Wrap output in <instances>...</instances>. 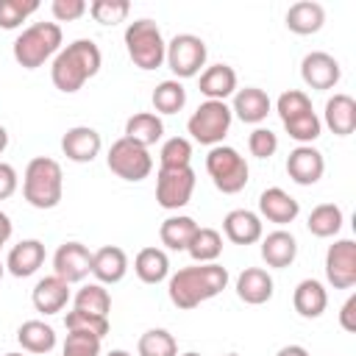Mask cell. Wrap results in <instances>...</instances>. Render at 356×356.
<instances>
[{
    "mask_svg": "<svg viewBox=\"0 0 356 356\" xmlns=\"http://www.w3.org/2000/svg\"><path fill=\"white\" fill-rule=\"evenodd\" d=\"M236 295L250 306L267 303L273 298V275L261 267H245L236 278Z\"/></svg>",
    "mask_w": 356,
    "mask_h": 356,
    "instance_id": "24",
    "label": "cell"
},
{
    "mask_svg": "<svg viewBox=\"0 0 356 356\" xmlns=\"http://www.w3.org/2000/svg\"><path fill=\"white\" fill-rule=\"evenodd\" d=\"M325 22V8L314 0H300V3H292L289 11H286V28L298 36H309V33H317Z\"/></svg>",
    "mask_w": 356,
    "mask_h": 356,
    "instance_id": "27",
    "label": "cell"
},
{
    "mask_svg": "<svg viewBox=\"0 0 356 356\" xmlns=\"http://www.w3.org/2000/svg\"><path fill=\"white\" fill-rule=\"evenodd\" d=\"M50 11H53L56 22H75L89 11V6L83 0H53Z\"/></svg>",
    "mask_w": 356,
    "mask_h": 356,
    "instance_id": "45",
    "label": "cell"
},
{
    "mask_svg": "<svg viewBox=\"0 0 356 356\" xmlns=\"http://www.w3.org/2000/svg\"><path fill=\"white\" fill-rule=\"evenodd\" d=\"M342 222H345V217H342V209L337 203H320V206H314L312 214H309V220H306L309 231L314 236H320V239L337 236L339 228H342Z\"/></svg>",
    "mask_w": 356,
    "mask_h": 356,
    "instance_id": "32",
    "label": "cell"
},
{
    "mask_svg": "<svg viewBox=\"0 0 356 356\" xmlns=\"http://www.w3.org/2000/svg\"><path fill=\"white\" fill-rule=\"evenodd\" d=\"M22 195L33 209H56L64 195V172L61 164L50 156H36L28 161L22 175Z\"/></svg>",
    "mask_w": 356,
    "mask_h": 356,
    "instance_id": "3",
    "label": "cell"
},
{
    "mask_svg": "<svg viewBox=\"0 0 356 356\" xmlns=\"http://www.w3.org/2000/svg\"><path fill=\"white\" fill-rule=\"evenodd\" d=\"M61 39L58 22H33L14 39V61L22 70H36L61 50Z\"/></svg>",
    "mask_w": 356,
    "mask_h": 356,
    "instance_id": "4",
    "label": "cell"
},
{
    "mask_svg": "<svg viewBox=\"0 0 356 356\" xmlns=\"http://www.w3.org/2000/svg\"><path fill=\"white\" fill-rule=\"evenodd\" d=\"M44 264V245L39 239H22L8 250L6 270L14 278H28Z\"/></svg>",
    "mask_w": 356,
    "mask_h": 356,
    "instance_id": "22",
    "label": "cell"
},
{
    "mask_svg": "<svg viewBox=\"0 0 356 356\" xmlns=\"http://www.w3.org/2000/svg\"><path fill=\"white\" fill-rule=\"evenodd\" d=\"M128 273V256L117 245H103L92 253V275L97 284H120Z\"/></svg>",
    "mask_w": 356,
    "mask_h": 356,
    "instance_id": "18",
    "label": "cell"
},
{
    "mask_svg": "<svg viewBox=\"0 0 356 356\" xmlns=\"http://www.w3.org/2000/svg\"><path fill=\"white\" fill-rule=\"evenodd\" d=\"M195 192V170L192 167H175L164 170L159 167L156 172V200L167 211H178L192 200Z\"/></svg>",
    "mask_w": 356,
    "mask_h": 356,
    "instance_id": "10",
    "label": "cell"
},
{
    "mask_svg": "<svg viewBox=\"0 0 356 356\" xmlns=\"http://www.w3.org/2000/svg\"><path fill=\"white\" fill-rule=\"evenodd\" d=\"M261 259L267 267H275V270L289 267L298 259V239L284 228L270 231L267 236H261Z\"/></svg>",
    "mask_w": 356,
    "mask_h": 356,
    "instance_id": "21",
    "label": "cell"
},
{
    "mask_svg": "<svg viewBox=\"0 0 356 356\" xmlns=\"http://www.w3.org/2000/svg\"><path fill=\"white\" fill-rule=\"evenodd\" d=\"M225 356H239V353H225Z\"/></svg>",
    "mask_w": 356,
    "mask_h": 356,
    "instance_id": "55",
    "label": "cell"
},
{
    "mask_svg": "<svg viewBox=\"0 0 356 356\" xmlns=\"http://www.w3.org/2000/svg\"><path fill=\"white\" fill-rule=\"evenodd\" d=\"M134 273L142 284H161L170 275V259L161 248H142L134 259Z\"/></svg>",
    "mask_w": 356,
    "mask_h": 356,
    "instance_id": "29",
    "label": "cell"
},
{
    "mask_svg": "<svg viewBox=\"0 0 356 356\" xmlns=\"http://www.w3.org/2000/svg\"><path fill=\"white\" fill-rule=\"evenodd\" d=\"M248 150L256 159H270L278 150V136L270 128H253L248 136Z\"/></svg>",
    "mask_w": 356,
    "mask_h": 356,
    "instance_id": "44",
    "label": "cell"
},
{
    "mask_svg": "<svg viewBox=\"0 0 356 356\" xmlns=\"http://www.w3.org/2000/svg\"><path fill=\"white\" fill-rule=\"evenodd\" d=\"M236 92V72L228 64H211L200 72V95L206 100H222Z\"/></svg>",
    "mask_w": 356,
    "mask_h": 356,
    "instance_id": "26",
    "label": "cell"
},
{
    "mask_svg": "<svg viewBox=\"0 0 356 356\" xmlns=\"http://www.w3.org/2000/svg\"><path fill=\"white\" fill-rule=\"evenodd\" d=\"M64 325H67V331H83V334H95L100 339L108 334V317H97L89 312H78V309L67 312Z\"/></svg>",
    "mask_w": 356,
    "mask_h": 356,
    "instance_id": "41",
    "label": "cell"
},
{
    "mask_svg": "<svg viewBox=\"0 0 356 356\" xmlns=\"http://www.w3.org/2000/svg\"><path fill=\"white\" fill-rule=\"evenodd\" d=\"M131 11V3L128 0H95L89 3V14L95 22L100 25H117V22H125Z\"/></svg>",
    "mask_w": 356,
    "mask_h": 356,
    "instance_id": "40",
    "label": "cell"
},
{
    "mask_svg": "<svg viewBox=\"0 0 356 356\" xmlns=\"http://www.w3.org/2000/svg\"><path fill=\"white\" fill-rule=\"evenodd\" d=\"M17 342L28 353H50L56 348V331L44 320H25L17 328Z\"/></svg>",
    "mask_w": 356,
    "mask_h": 356,
    "instance_id": "30",
    "label": "cell"
},
{
    "mask_svg": "<svg viewBox=\"0 0 356 356\" xmlns=\"http://www.w3.org/2000/svg\"><path fill=\"white\" fill-rule=\"evenodd\" d=\"M3 273H6V264H0V278H3Z\"/></svg>",
    "mask_w": 356,
    "mask_h": 356,
    "instance_id": "53",
    "label": "cell"
},
{
    "mask_svg": "<svg viewBox=\"0 0 356 356\" xmlns=\"http://www.w3.org/2000/svg\"><path fill=\"white\" fill-rule=\"evenodd\" d=\"M225 286H228V270L222 264H217V261H211V264H189V267H181L178 273L170 275L167 295H170L172 306L189 312V309L217 298Z\"/></svg>",
    "mask_w": 356,
    "mask_h": 356,
    "instance_id": "1",
    "label": "cell"
},
{
    "mask_svg": "<svg viewBox=\"0 0 356 356\" xmlns=\"http://www.w3.org/2000/svg\"><path fill=\"white\" fill-rule=\"evenodd\" d=\"M159 167L175 170V167H192V142L186 136H172L159 150Z\"/></svg>",
    "mask_w": 356,
    "mask_h": 356,
    "instance_id": "37",
    "label": "cell"
},
{
    "mask_svg": "<svg viewBox=\"0 0 356 356\" xmlns=\"http://www.w3.org/2000/svg\"><path fill=\"white\" fill-rule=\"evenodd\" d=\"M222 231L234 245H253L261 239L264 228H261V217L256 211L248 209H234L225 214L222 220Z\"/></svg>",
    "mask_w": 356,
    "mask_h": 356,
    "instance_id": "20",
    "label": "cell"
},
{
    "mask_svg": "<svg viewBox=\"0 0 356 356\" xmlns=\"http://www.w3.org/2000/svg\"><path fill=\"white\" fill-rule=\"evenodd\" d=\"M231 120H234V114H231L228 103H222V100H203L192 111V117L186 120V131H189V136L195 142L214 147V145H222V139H225V134L231 128Z\"/></svg>",
    "mask_w": 356,
    "mask_h": 356,
    "instance_id": "7",
    "label": "cell"
},
{
    "mask_svg": "<svg viewBox=\"0 0 356 356\" xmlns=\"http://www.w3.org/2000/svg\"><path fill=\"white\" fill-rule=\"evenodd\" d=\"M275 111H278L281 122H286V120H292V117H298V114L312 111V100H309L306 92L289 89V92H281V97L275 100Z\"/></svg>",
    "mask_w": 356,
    "mask_h": 356,
    "instance_id": "42",
    "label": "cell"
},
{
    "mask_svg": "<svg viewBox=\"0 0 356 356\" xmlns=\"http://www.w3.org/2000/svg\"><path fill=\"white\" fill-rule=\"evenodd\" d=\"M339 325H342L348 334L356 331V295H350V298L342 303V309H339Z\"/></svg>",
    "mask_w": 356,
    "mask_h": 356,
    "instance_id": "47",
    "label": "cell"
},
{
    "mask_svg": "<svg viewBox=\"0 0 356 356\" xmlns=\"http://www.w3.org/2000/svg\"><path fill=\"white\" fill-rule=\"evenodd\" d=\"M206 56H209V50H206V42L200 36L178 33L167 42L164 61H167V67L172 70V75L178 81V78H195L206 67Z\"/></svg>",
    "mask_w": 356,
    "mask_h": 356,
    "instance_id": "9",
    "label": "cell"
},
{
    "mask_svg": "<svg viewBox=\"0 0 356 356\" xmlns=\"http://www.w3.org/2000/svg\"><path fill=\"white\" fill-rule=\"evenodd\" d=\"M125 50H128V58L134 61V67L150 72L164 64L167 42L161 36V28L145 17V19H134L125 28Z\"/></svg>",
    "mask_w": 356,
    "mask_h": 356,
    "instance_id": "5",
    "label": "cell"
},
{
    "mask_svg": "<svg viewBox=\"0 0 356 356\" xmlns=\"http://www.w3.org/2000/svg\"><path fill=\"white\" fill-rule=\"evenodd\" d=\"M320 122H325V128L334 136H350L356 131V100L345 92H337L334 97L325 100V111Z\"/></svg>",
    "mask_w": 356,
    "mask_h": 356,
    "instance_id": "16",
    "label": "cell"
},
{
    "mask_svg": "<svg viewBox=\"0 0 356 356\" xmlns=\"http://www.w3.org/2000/svg\"><path fill=\"white\" fill-rule=\"evenodd\" d=\"M11 231H14V225H11V217H8L6 211H0V248L8 242Z\"/></svg>",
    "mask_w": 356,
    "mask_h": 356,
    "instance_id": "48",
    "label": "cell"
},
{
    "mask_svg": "<svg viewBox=\"0 0 356 356\" xmlns=\"http://www.w3.org/2000/svg\"><path fill=\"white\" fill-rule=\"evenodd\" d=\"M92 273V250L81 242H64L53 253V275L67 284H78Z\"/></svg>",
    "mask_w": 356,
    "mask_h": 356,
    "instance_id": "13",
    "label": "cell"
},
{
    "mask_svg": "<svg viewBox=\"0 0 356 356\" xmlns=\"http://www.w3.org/2000/svg\"><path fill=\"white\" fill-rule=\"evenodd\" d=\"M106 164H108V170H111L117 178L136 184V181H145V178L150 175V170H153V156H150L147 147H142V145H136V142L120 136L117 142H111L108 156H106Z\"/></svg>",
    "mask_w": 356,
    "mask_h": 356,
    "instance_id": "8",
    "label": "cell"
},
{
    "mask_svg": "<svg viewBox=\"0 0 356 356\" xmlns=\"http://www.w3.org/2000/svg\"><path fill=\"white\" fill-rule=\"evenodd\" d=\"M206 172L211 178V184L222 192V195H236L245 189L248 184V161L245 156H239L236 147H228V145H214L206 156Z\"/></svg>",
    "mask_w": 356,
    "mask_h": 356,
    "instance_id": "6",
    "label": "cell"
},
{
    "mask_svg": "<svg viewBox=\"0 0 356 356\" xmlns=\"http://www.w3.org/2000/svg\"><path fill=\"white\" fill-rule=\"evenodd\" d=\"M6 356H22V353H6Z\"/></svg>",
    "mask_w": 356,
    "mask_h": 356,
    "instance_id": "54",
    "label": "cell"
},
{
    "mask_svg": "<svg viewBox=\"0 0 356 356\" xmlns=\"http://www.w3.org/2000/svg\"><path fill=\"white\" fill-rule=\"evenodd\" d=\"M17 184H19V178H17V170H14L11 164L0 161V200L11 197V195L17 192Z\"/></svg>",
    "mask_w": 356,
    "mask_h": 356,
    "instance_id": "46",
    "label": "cell"
},
{
    "mask_svg": "<svg viewBox=\"0 0 356 356\" xmlns=\"http://www.w3.org/2000/svg\"><path fill=\"white\" fill-rule=\"evenodd\" d=\"M284 131H286L295 142L312 145V142L323 134V122H320V117H317L314 108H312V111H306V114H298V117L286 120V122H284Z\"/></svg>",
    "mask_w": 356,
    "mask_h": 356,
    "instance_id": "38",
    "label": "cell"
},
{
    "mask_svg": "<svg viewBox=\"0 0 356 356\" xmlns=\"http://www.w3.org/2000/svg\"><path fill=\"white\" fill-rule=\"evenodd\" d=\"M181 356H200V353H195V350H186V353H181Z\"/></svg>",
    "mask_w": 356,
    "mask_h": 356,
    "instance_id": "52",
    "label": "cell"
},
{
    "mask_svg": "<svg viewBox=\"0 0 356 356\" xmlns=\"http://www.w3.org/2000/svg\"><path fill=\"white\" fill-rule=\"evenodd\" d=\"M195 231H197V222H195L192 217H186V214H172V217H167V220L161 222L159 239H161V245L170 248V250H186L189 242H192V236H195Z\"/></svg>",
    "mask_w": 356,
    "mask_h": 356,
    "instance_id": "31",
    "label": "cell"
},
{
    "mask_svg": "<svg viewBox=\"0 0 356 356\" xmlns=\"http://www.w3.org/2000/svg\"><path fill=\"white\" fill-rule=\"evenodd\" d=\"M164 136V122L156 111H139L134 117L125 120V139L142 145V147H153L159 139Z\"/></svg>",
    "mask_w": 356,
    "mask_h": 356,
    "instance_id": "28",
    "label": "cell"
},
{
    "mask_svg": "<svg viewBox=\"0 0 356 356\" xmlns=\"http://www.w3.org/2000/svg\"><path fill=\"white\" fill-rule=\"evenodd\" d=\"M186 253L195 259V264H211V261H217L220 253H222V236H220V231L217 228H200L197 225V231H195Z\"/></svg>",
    "mask_w": 356,
    "mask_h": 356,
    "instance_id": "33",
    "label": "cell"
},
{
    "mask_svg": "<svg viewBox=\"0 0 356 356\" xmlns=\"http://www.w3.org/2000/svg\"><path fill=\"white\" fill-rule=\"evenodd\" d=\"M136 350H139V356H178L175 337L167 328H150V331H145L139 337Z\"/></svg>",
    "mask_w": 356,
    "mask_h": 356,
    "instance_id": "36",
    "label": "cell"
},
{
    "mask_svg": "<svg viewBox=\"0 0 356 356\" xmlns=\"http://www.w3.org/2000/svg\"><path fill=\"white\" fill-rule=\"evenodd\" d=\"M275 356H312V353H309L303 345H284Z\"/></svg>",
    "mask_w": 356,
    "mask_h": 356,
    "instance_id": "49",
    "label": "cell"
},
{
    "mask_svg": "<svg viewBox=\"0 0 356 356\" xmlns=\"http://www.w3.org/2000/svg\"><path fill=\"white\" fill-rule=\"evenodd\" d=\"M61 356H100V337L83 334V331H70L64 339Z\"/></svg>",
    "mask_w": 356,
    "mask_h": 356,
    "instance_id": "43",
    "label": "cell"
},
{
    "mask_svg": "<svg viewBox=\"0 0 356 356\" xmlns=\"http://www.w3.org/2000/svg\"><path fill=\"white\" fill-rule=\"evenodd\" d=\"M325 278L334 289H350L356 284V242L337 239L325 250Z\"/></svg>",
    "mask_w": 356,
    "mask_h": 356,
    "instance_id": "11",
    "label": "cell"
},
{
    "mask_svg": "<svg viewBox=\"0 0 356 356\" xmlns=\"http://www.w3.org/2000/svg\"><path fill=\"white\" fill-rule=\"evenodd\" d=\"M259 214L275 225H286L300 214V203L281 186H270L259 195Z\"/></svg>",
    "mask_w": 356,
    "mask_h": 356,
    "instance_id": "17",
    "label": "cell"
},
{
    "mask_svg": "<svg viewBox=\"0 0 356 356\" xmlns=\"http://www.w3.org/2000/svg\"><path fill=\"white\" fill-rule=\"evenodd\" d=\"M100 64H103L100 47L92 39H75L67 47H61L53 58V67H50L53 86L64 95H72L100 72Z\"/></svg>",
    "mask_w": 356,
    "mask_h": 356,
    "instance_id": "2",
    "label": "cell"
},
{
    "mask_svg": "<svg viewBox=\"0 0 356 356\" xmlns=\"http://www.w3.org/2000/svg\"><path fill=\"white\" fill-rule=\"evenodd\" d=\"M75 309L78 312H89V314H97V317H108L111 295H108V289L103 284H86L75 295Z\"/></svg>",
    "mask_w": 356,
    "mask_h": 356,
    "instance_id": "35",
    "label": "cell"
},
{
    "mask_svg": "<svg viewBox=\"0 0 356 356\" xmlns=\"http://www.w3.org/2000/svg\"><path fill=\"white\" fill-rule=\"evenodd\" d=\"M270 108H273V103H270V97H267L264 89H259V86H245V89H239V92L234 95L231 114H236V117H239L242 122H248V125H259V122L267 120Z\"/></svg>",
    "mask_w": 356,
    "mask_h": 356,
    "instance_id": "19",
    "label": "cell"
},
{
    "mask_svg": "<svg viewBox=\"0 0 356 356\" xmlns=\"http://www.w3.org/2000/svg\"><path fill=\"white\" fill-rule=\"evenodd\" d=\"M300 78L309 89H317V92H325V89H334L342 78V67L339 61L331 56V53H323V50H312L303 56L300 61Z\"/></svg>",
    "mask_w": 356,
    "mask_h": 356,
    "instance_id": "12",
    "label": "cell"
},
{
    "mask_svg": "<svg viewBox=\"0 0 356 356\" xmlns=\"http://www.w3.org/2000/svg\"><path fill=\"white\" fill-rule=\"evenodd\" d=\"M33 309L42 314H58L67 300H70V284L61 281L58 275H44L42 281H36L33 292H31Z\"/></svg>",
    "mask_w": 356,
    "mask_h": 356,
    "instance_id": "23",
    "label": "cell"
},
{
    "mask_svg": "<svg viewBox=\"0 0 356 356\" xmlns=\"http://www.w3.org/2000/svg\"><path fill=\"white\" fill-rule=\"evenodd\" d=\"M100 147H103V139H100V134H97L95 128H89V125H75V128H70V131L61 136V153H64L70 161H75V164H89V161H95L97 153H100Z\"/></svg>",
    "mask_w": 356,
    "mask_h": 356,
    "instance_id": "15",
    "label": "cell"
},
{
    "mask_svg": "<svg viewBox=\"0 0 356 356\" xmlns=\"http://www.w3.org/2000/svg\"><path fill=\"white\" fill-rule=\"evenodd\" d=\"M325 172V159L317 147L312 145H298L295 150H289L286 156V175L298 184V186H312L323 178Z\"/></svg>",
    "mask_w": 356,
    "mask_h": 356,
    "instance_id": "14",
    "label": "cell"
},
{
    "mask_svg": "<svg viewBox=\"0 0 356 356\" xmlns=\"http://www.w3.org/2000/svg\"><path fill=\"white\" fill-rule=\"evenodd\" d=\"M153 108L156 114H178L184 106H186V89L181 81L175 78H167L161 81L156 89H153Z\"/></svg>",
    "mask_w": 356,
    "mask_h": 356,
    "instance_id": "34",
    "label": "cell"
},
{
    "mask_svg": "<svg viewBox=\"0 0 356 356\" xmlns=\"http://www.w3.org/2000/svg\"><path fill=\"white\" fill-rule=\"evenodd\" d=\"M292 306H295V312H298L300 317L314 320V317H320V314L325 312V306H328V292H325V286H323L317 278H303V281L295 286V292H292Z\"/></svg>",
    "mask_w": 356,
    "mask_h": 356,
    "instance_id": "25",
    "label": "cell"
},
{
    "mask_svg": "<svg viewBox=\"0 0 356 356\" xmlns=\"http://www.w3.org/2000/svg\"><path fill=\"white\" fill-rule=\"evenodd\" d=\"M106 356H134V353H128V350H122V348H117V350H108Z\"/></svg>",
    "mask_w": 356,
    "mask_h": 356,
    "instance_id": "51",
    "label": "cell"
},
{
    "mask_svg": "<svg viewBox=\"0 0 356 356\" xmlns=\"http://www.w3.org/2000/svg\"><path fill=\"white\" fill-rule=\"evenodd\" d=\"M36 8H39L36 0H0V28L3 31L19 28Z\"/></svg>",
    "mask_w": 356,
    "mask_h": 356,
    "instance_id": "39",
    "label": "cell"
},
{
    "mask_svg": "<svg viewBox=\"0 0 356 356\" xmlns=\"http://www.w3.org/2000/svg\"><path fill=\"white\" fill-rule=\"evenodd\" d=\"M6 147H8V131H6L3 125H0V153H3Z\"/></svg>",
    "mask_w": 356,
    "mask_h": 356,
    "instance_id": "50",
    "label": "cell"
}]
</instances>
